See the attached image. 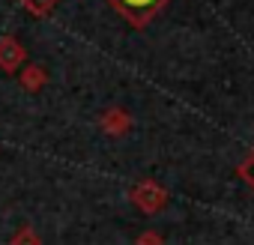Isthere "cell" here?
Returning <instances> with one entry per match:
<instances>
[{"label":"cell","mask_w":254,"mask_h":245,"mask_svg":"<svg viewBox=\"0 0 254 245\" xmlns=\"http://www.w3.org/2000/svg\"><path fill=\"white\" fill-rule=\"evenodd\" d=\"M108 3L129 21L132 27H147L159 12L162 6L168 3V0H108Z\"/></svg>","instance_id":"6da1fadb"},{"label":"cell","mask_w":254,"mask_h":245,"mask_svg":"<svg viewBox=\"0 0 254 245\" xmlns=\"http://www.w3.org/2000/svg\"><path fill=\"white\" fill-rule=\"evenodd\" d=\"M129 197H132L144 212H159V209L165 206V200H168L165 188H162L159 183H153V180H141V183L129 191Z\"/></svg>","instance_id":"7a4b0ae2"},{"label":"cell","mask_w":254,"mask_h":245,"mask_svg":"<svg viewBox=\"0 0 254 245\" xmlns=\"http://www.w3.org/2000/svg\"><path fill=\"white\" fill-rule=\"evenodd\" d=\"M27 60L24 45L15 36H0V72L3 75H15Z\"/></svg>","instance_id":"3957f363"},{"label":"cell","mask_w":254,"mask_h":245,"mask_svg":"<svg viewBox=\"0 0 254 245\" xmlns=\"http://www.w3.org/2000/svg\"><path fill=\"white\" fill-rule=\"evenodd\" d=\"M102 132L105 135H126V132H129V126H132V120H129V114H126L123 108H111V111H105L102 114Z\"/></svg>","instance_id":"277c9868"},{"label":"cell","mask_w":254,"mask_h":245,"mask_svg":"<svg viewBox=\"0 0 254 245\" xmlns=\"http://www.w3.org/2000/svg\"><path fill=\"white\" fill-rule=\"evenodd\" d=\"M45 81H48V75H45L42 66H36V63L24 66V72H21V87H24L27 93H39V90L45 87Z\"/></svg>","instance_id":"5b68a950"},{"label":"cell","mask_w":254,"mask_h":245,"mask_svg":"<svg viewBox=\"0 0 254 245\" xmlns=\"http://www.w3.org/2000/svg\"><path fill=\"white\" fill-rule=\"evenodd\" d=\"M9 245H42V239H39V233H36L30 224H24V227H18V230L12 233Z\"/></svg>","instance_id":"8992f818"},{"label":"cell","mask_w":254,"mask_h":245,"mask_svg":"<svg viewBox=\"0 0 254 245\" xmlns=\"http://www.w3.org/2000/svg\"><path fill=\"white\" fill-rule=\"evenodd\" d=\"M18 3H21L30 15H48V12L60 3V0H18Z\"/></svg>","instance_id":"52a82bcc"},{"label":"cell","mask_w":254,"mask_h":245,"mask_svg":"<svg viewBox=\"0 0 254 245\" xmlns=\"http://www.w3.org/2000/svg\"><path fill=\"white\" fill-rule=\"evenodd\" d=\"M239 174H242V180L254 188V153H248V159L239 165Z\"/></svg>","instance_id":"ba28073f"},{"label":"cell","mask_w":254,"mask_h":245,"mask_svg":"<svg viewBox=\"0 0 254 245\" xmlns=\"http://www.w3.org/2000/svg\"><path fill=\"white\" fill-rule=\"evenodd\" d=\"M135 245H162V236L159 233H144V236H138Z\"/></svg>","instance_id":"9c48e42d"}]
</instances>
